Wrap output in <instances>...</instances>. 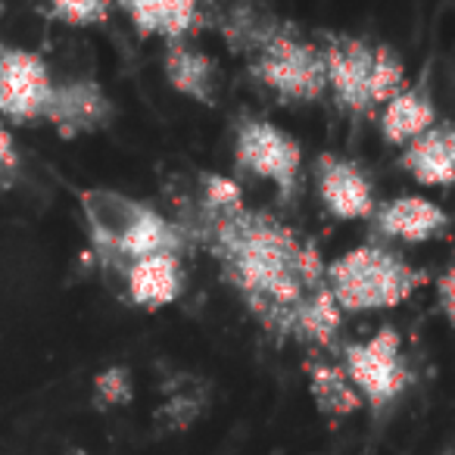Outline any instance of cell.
<instances>
[{"mask_svg": "<svg viewBox=\"0 0 455 455\" xmlns=\"http://www.w3.org/2000/svg\"><path fill=\"white\" fill-rule=\"evenodd\" d=\"M343 371L359 390L362 403L374 411L390 409L411 387V365L405 359V343L393 324L378 328L365 340L343 347Z\"/></svg>", "mask_w": 455, "mask_h": 455, "instance_id": "cell-6", "label": "cell"}, {"mask_svg": "<svg viewBox=\"0 0 455 455\" xmlns=\"http://www.w3.org/2000/svg\"><path fill=\"white\" fill-rule=\"evenodd\" d=\"M134 399V380L125 365H109L94 378V403L100 409H122Z\"/></svg>", "mask_w": 455, "mask_h": 455, "instance_id": "cell-21", "label": "cell"}, {"mask_svg": "<svg viewBox=\"0 0 455 455\" xmlns=\"http://www.w3.org/2000/svg\"><path fill=\"white\" fill-rule=\"evenodd\" d=\"M53 72L38 51L0 44V122L35 125L44 122L53 94Z\"/></svg>", "mask_w": 455, "mask_h": 455, "instance_id": "cell-7", "label": "cell"}, {"mask_svg": "<svg viewBox=\"0 0 455 455\" xmlns=\"http://www.w3.org/2000/svg\"><path fill=\"white\" fill-rule=\"evenodd\" d=\"M399 169L421 188H455V122L434 128L399 150Z\"/></svg>", "mask_w": 455, "mask_h": 455, "instance_id": "cell-15", "label": "cell"}, {"mask_svg": "<svg viewBox=\"0 0 455 455\" xmlns=\"http://www.w3.org/2000/svg\"><path fill=\"white\" fill-rule=\"evenodd\" d=\"M306 378H309V396L315 409L324 418H349L362 409V396L343 365H331V362L312 359L306 362Z\"/></svg>", "mask_w": 455, "mask_h": 455, "instance_id": "cell-17", "label": "cell"}, {"mask_svg": "<svg viewBox=\"0 0 455 455\" xmlns=\"http://www.w3.org/2000/svg\"><path fill=\"white\" fill-rule=\"evenodd\" d=\"M452 455H455V452H452Z\"/></svg>", "mask_w": 455, "mask_h": 455, "instance_id": "cell-26", "label": "cell"}, {"mask_svg": "<svg viewBox=\"0 0 455 455\" xmlns=\"http://www.w3.org/2000/svg\"><path fill=\"white\" fill-rule=\"evenodd\" d=\"M235 169L262 184H272L281 200L291 203L299 194L306 169V150L287 128L266 116L243 113L235 122V140H231Z\"/></svg>", "mask_w": 455, "mask_h": 455, "instance_id": "cell-5", "label": "cell"}, {"mask_svg": "<svg viewBox=\"0 0 455 455\" xmlns=\"http://www.w3.org/2000/svg\"><path fill=\"white\" fill-rule=\"evenodd\" d=\"M340 328L343 309L337 306V299L331 297L328 284H324L322 291H315L306 299L303 312L297 318V328H293V340L309 343V347H334Z\"/></svg>", "mask_w": 455, "mask_h": 455, "instance_id": "cell-18", "label": "cell"}, {"mask_svg": "<svg viewBox=\"0 0 455 455\" xmlns=\"http://www.w3.org/2000/svg\"><path fill=\"white\" fill-rule=\"evenodd\" d=\"M116 0H47V13L51 20L63 22L72 28H91L103 26L113 13Z\"/></svg>", "mask_w": 455, "mask_h": 455, "instance_id": "cell-20", "label": "cell"}, {"mask_svg": "<svg viewBox=\"0 0 455 455\" xmlns=\"http://www.w3.org/2000/svg\"><path fill=\"white\" fill-rule=\"evenodd\" d=\"M409 84V69H405L403 53L387 41H374V63H371V103L374 109L384 107L390 97Z\"/></svg>", "mask_w": 455, "mask_h": 455, "instance_id": "cell-19", "label": "cell"}, {"mask_svg": "<svg viewBox=\"0 0 455 455\" xmlns=\"http://www.w3.org/2000/svg\"><path fill=\"white\" fill-rule=\"evenodd\" d=\"M22 169V153L7 122H0V178H13Z\"/></svg>", "mask_w": 455, "mask_h": 455, "instance_id": "cell-24", "label": "cell"}, {"mask_svg": "<svg viewBox=\"0 0 455 455\" xmlns=\"http://www.w3.org/2000/svg\"><path fill=\"white\" fill-rule=\"evenodd\" d=\"M190 225L250 315L272 337L293 340L306 299L324 287L328 262L315 243L275 212L247 203L235 209L196 206Z\"/></svg>", "mask_w": 455, "mask_h": 455, "instance_id": "cell-1", "label": "cell"}, {"mask_svg": "<svg viewBox=\"0 0 455 455\" xmlns=\"http://www.w3.org/2000/svg\"><path fill=\"white\" fill-rule=\"evenodd\" d=\"M322 53L328 66V97L337 103V109L349 119H368L378 113L371 103L374 41L362 35L328 32L322 41Z\"/></svg>", "mask_w": 455, "mask_h": 455, "instance_id": "cell-8", "label": "cell"}, {"mask_svg": "<svg viewBox=\"0 0 455 455\" xmlns=\"http://www.w3.org/2000/svg\"><path fill=\"white\" fill-rule=\"evenodd\" d=\"M113 119V100L94 78H66L53 84L51 103H47L44 122L60 134L72 140L82 134H94L109 125Z\"/></svg>", "mask_w": 455, "mask_h": 455, "instance_id": "cell-11", "label": "cell"}, {"mask_svg": "<svg viewBox=\"0 0 455 455\" xmlns=\"http://www.w3.org/2000/svg\"><path fill=\"white\" fill-rule=\"evenodd\" d=\"M94 253L107 266L125 272L134 259L153 253H181L184 231L156 206L113 188H88L78 194Z\"/></svg>", "mask_w": 455, "mask_h": 455, "instance_id": "cell-2", "label": "cell"}, {"mask_svg": "<svg viewBox=\"0 0 455 455\" xmlns=\"http://www.w3.org/2000/svg\"><path fill=\"white\" fill-rule=\"evenodd\" d=\"M163 76L178 97L200 107H215L221 91V69L206 51L190 41H165Z\"/></svg>", "mask_w": 455, "mask_h": 455, "instance_id": "cell-13", "label": "cell"}, {"mask_svg": "<svg viewBox=\"0 0 455 455\" xmlns=\"http://www.w3.org/2000/svg\"><path fill=\"white\" fill-rule=\"evenodd\" d=\"M312 188L322 209L337 221H371L378 209L374 178L359 159L322 150L312 159Z\"/></svg>", "mask_w": 455, "mask_h": 455, "instance_id": "cell-9", "label": "cell"}, {"mask_svg": "<svg viewBox=\"0 0 455 455\" xmlns=\"http://www.w3.org/2000/svg\"><path fill=\"white\" fill-rule=\"evenodd\" d=\"M140 38L188 41L200 28L203 0H116Z\"/></svg>", "mask_w": 455, "mask_h": 455, "instance_id": "cell-16", "label": "cell"}, {"mask_svg": "<svg viewBox=\"0 0 455 455\" xmlns=\"http://www.w3.org/2000/svg\"><path fill=\"white\" fill-rule=\"evenodd\" d=\"M452 219L449 212L424 194H396L378 203L371 215L374 241L393 243V247H424L449 235Z\"/></svg>", "mask_w": 455, "mask_h": 455, "instance_id": "cell-10", "label": "cell"}, {"mask_svg": "<svg viewBox=\"0 0 455 455\" xmlns=\"http://www.w3.org/2000/svg\"><path fill=\"white\" fill-rule=\"evenodd\" d=\"M250 76L284 107H315L328 97L322 44L303 38L284 22H275L262 44L250 53Z\"/></svg>", "mask_w": 455, "mask_h": 455, "instance_id": "cell-4", "label": "cell"}, {"mask_svg": "<svg viewBox=\"0 0 455 455\" xmlns=\"http://www.w3.org/2000/svg\"><path fill=\"white\" fill-rule=\"evenodd\" d=\"M430 281L424 268L405 256V250L384 241H365L349 247L324 266V284L343 309V315L390 312L409 303Z\"/></svg>", "mask_w": 455, "mask_h": 455, "instance_id": "cell-3", "label": "cell"}, {"mask_svg": "<svg viewBox=\"0 0 455 455\" xmlns=\"http://www.w3.org/2000/svg\"><path fill=\"white\" fill-rule=\"evenodd\" d=\"M66 455H91V452H84V449H69Z\"/></svg>", "mask_w": 455, "mask_h": 455, "instance_id": "cell-25", "label": "cell"}, {"mask_svg": "<svg viewBox=\"0 0 455 455\" xmlns=\"http://www.w3.org/2000/svg\"><path fill=\"white\" fill-rule=\"evenodd\" d=\"M203 403L194 396H188V393H178V396H172L169 403L163 405V421L169 430H184L194 424V418L200 415Z\"/></svg>", "mask_w": 455, "mask_h": 455, "instance_id": "cell-22", "label": "cell"}, {"mask_svg": "<svg viewBox=\"0 0 455 455\" xmlns=\"http://www.w3.org/2000/svg\"><path fill=\"white\" fill-rule=\"evenodd\" d=\"M125 278V297L132 306L144 312L169 309L181 299L188 275H184L181 253H153L144 259H134L122 272Z\"/></svg>", "mask_w": 455, "mask_h": 455, "instance_id": "cell-12", "label": "cell"}, {"mask_svg": "<svg viewBox=\"0 0 455 455\" xmlns=\"http://www.w3.org/2000/svg\"><path fill=\"white\" fill-rule=\"evenodd\" d=\"M436 122H440V109H436L427 76L409 82L396 97H390L378 109V134L384 138V144L399 147V150L415 138H421Z\"/></svg>", "mask_w": 455, "mask_h": 455, "instance_id": "cell-14", "label": "cell"}, {"mask_svg": "<svg viewBox=\"0 0 455 455\" xmlns=\"http://www.w3.org/2000/svg\"><path fill=\"white\" fill-rule=\"evenodd\" d=\"M434 287H436V309H440V315L449 322V328L455 331V266L443 268V272L436 275Z\"/></svg>", "mask_w": 455, "mask_h": 455, "instance_id": "cell-23", "label": "cell"}]
</instances>
